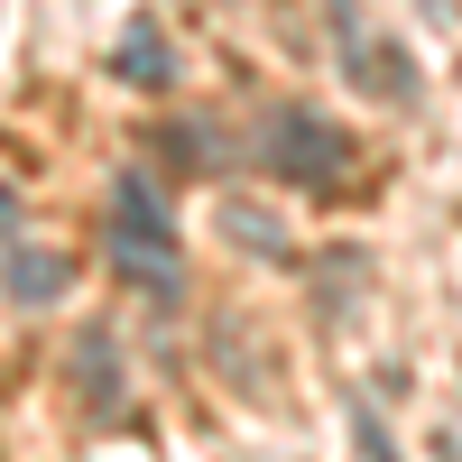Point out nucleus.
<instances>
[{
    "label": "nucleus",
    "mask_w": 462,
    "mask_h": 462,
    "mask_svg": "<svg viewBox=\"0 0 462 462\" xmlns=\"http://www.w3.org/2000/svg\"><path fill=\"white\" fill-rule=\"evenodd\" d=\"M111 268L148 296H185V241H176V213H167V185L148 167L111 176Z\"/></svg>",
    "instance_id": "obj_1"
},
{
    "label": "nucleus",
    "mask_w": 462,
    "mask_h": 462,
    "mask_svg": "<svg viewBox=\"0 0 462 462\" xmlns=\"http://www.w3.org/2000/svg\"><path fill=\"white\" fill-rule=\"evenodd\" d=\"M259 167L278 176V185H296V195H333V185L352 176V139H342V121L315 111V102H268Z\"/></svg>",
    "instance_id": "obj_2"
},
{
    "label": "nucleus",
    "mask_w": 462,
    "mask_h": 462,
    "mask_svg": "<svg viewBox=\"0 0 462 462\" xmlns=\"http://www.w3.org/2000/svg\"><path fill=\"white\" fill-rule=\"evenodd\" d=\"M333 56H342V84H352L361 102H389V111H407L416 93H426V74H416L407 37L370 28V19L352 10V0H333Z\"/></svg>",
    "instance_id": "obj_3"
},
{
    "label": "nucleus",
    "mask_w": 462,
    "mask_h": 462,
    "mask_svg": "<svg viewBox=\"0 0 462 462\" xmlns=\"http://www.w3.org/2000/svg\"><path fill=\"white\" fill-rule=\"evenodd\" d=\"M111 74L139 84V93H176V47H167V28H158V19H130L121 47H111Z\"/></svg>",
    "instance_id": "obj_4"
},
{
    "label": "nucleus",
    "mask_w": 462,
    "mask_h": 462,
    "mask_svg": "<svg viewBox=\"0 0 462 462\" xmlns=\"http://www.w3.org/2000/svg\"><path fill=\"white\" fill-rule=\"evenodd\" d=\"M74 398H84V416H121V352L102 324L74 333Z\"/></svg>",
    "instance_id": "obj_5"
},
{
    "label": "nucleus",
    "mask_w": 462,
    "mask_h": 462,
    "mask_svg": "<svg viewBox=\"0 0 462 462\" xmlns=\"http://www.w3.org/2000/svg\"><path fill=\"white\" fill-rule=\"evenodd\" d=\"M222 231H231V241H241L250 259H296V241H287V222H278V213H259L250 195H222Z\"/></svg>",
    "instance_id": "obj_6"
},
{
    "label": "nucleus",
    "mask_w": 462,
    "mask_h": 462,
    "mask_svg": "<svg viewBox=\"0 0 462 462\" xmlns=\"http://www.w3.org/2000/svg\"><path fill=\"white\" fill-rule=\"evenodd\" d=\"M65 278H74L65 259H47L37 241H10V296H19V305H37V296H65Z\"/></svg>",
    "instance_id": "obj_7"
},
{
    "label": "nucleus",
    "mask_w": 462,
    "mask_h": 462,
    "mask_svg": "<svg viewBox=\"0 0 462 462\" xmlns=\"http://www.w3.org/2000/svg\"><path fill=\"white\" fill-rule=\"evenodd\" d=\"M158 148H167L176 167H195V176H222V139H213V121H167Z\"/></svg>",
    "instance_id": "obj_8"
},
{
    "label": "nucleus",
    "mask_w": 462,
    "mask_h": 462,
    "mask_svg": "<svg viewBox=\"0 0 462 462\" xmlns=\"http://www.w3.org/2000/svg\"><path fill=\"white\" fill-rule=\"evenodd\" d=\"M352 435H361V462H398V444H389V426L370 416V398H352Z\"/></svg>",
    "instance_id": "obj_9"
},
{
    "label": "nucleus",
    "mask_w": 462,
    "mask_h": 462,
    "mask_svg": "<svg viewBox=\"0 0 462 462\" xmlns=\"http://www.w3.org/2000/svg\"><path fill=\"white\" fill-rule=\"evenodd\" d=\"M426 19H444V0H426Z\"/></svg>",
    "instance_id": "obj_10"
}]
</instances>
